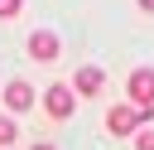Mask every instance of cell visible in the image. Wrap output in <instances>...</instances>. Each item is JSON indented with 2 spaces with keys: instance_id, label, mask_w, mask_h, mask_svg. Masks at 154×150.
Listing matches in <instances>:
<instances>
[{
  "instance_id": "5b68a950",
  "label": "cell",
  "mask_w": 154,
  "mask_h": 150,
  "mask_svg": "<svg viewBox=\"0 0 154 150\" xmlns=\"http://www.w3.org/2000/svg\"><path fill=\"white\" fill-rule=\"evenodd\" d=\"M67 87H72V97H96V92L106 87V73H101L96 63H87V68H77V73H72V82H67Z\"/></svg>"
},
{
  "instance_id": "52a82bcc",
  "label": "cell",
  "mask_w": 154,
  "mask_h": 150,
  "mask_svg": "<svg viewBox=\"0 0 154 150\" xmlns=\"http://www.w3.org/2000/svg\"><path fill=\"white\" fill-rule=\"evenodd\" d=\"M14 140H19V126H14L10 116H0V150H10Z\"/></svg>"
},
{
  "instance_id": "277c9868",
  "label": "cell",
  "mask_w": 154,
  "mask_h": 150,
  "mask_svg": "<svg viewBox=\"0 0 154 150\" xmlns=\"http://www.w3.org/2000/svg\"><path fill=\"white\" fill-rule=\"evenodd\" d=\"M58 53H63V44H58L53 29H34L29 34V58L34 63H58Z\"/></svg>"
},
{
  "instance_id": "9c48e42d",
  "label": "cell",
  "mask_w": 154,
  "mask_h": 150,
  "mask_svg": "<svg viewBox=\"0 0 154 150\" xmlns=\"http://www.w3.org/2000/svg\"><path fill=\"white\" fill-rule=\"evenodd\" d=\"M19 5H24V0H0V19H14V15H19Z\"/></svg>"
},
{
  "instance_id": "8992f818",
  "label": "cell",
  "mask_w": 154,
  "mask_h": 150,
  "mask_svg": "<svg viewBox=\"0 0 154 150\" xmlns=\"http://www.w3.org/2000/svg\"><path fill=\"white\" fill-rule=\"evenodd\" d=\"M34 97H38V92H34L24 77H10V82H5V111H10V116L29 111V106H34Z\"/></svg>"
},
{
  "instance_id": "30bf717a",
  "label": "cell",
  "mask_w": 154,
  "mask_h": 150,
  "mask_svg": "<svg viewBox=\"0 0 154 150\" xmlns=\"http://www.w3.org/2000/svg\"><path fill=\"white\" fill-rule=\"evenodd\" d=\"M135 5H140V10H144V15H154V0H135Z\"/></svg>"
},
{
  "instance_id": "ba28073f",
  "label": "cell",
  "mask_w": 154,
  "mask_h": 150,
  "mask_svg": "<svg viewBox=\"0 0 154 150\" xmlns=\"http://www.w3.org/2000/svg\"><path fill=\"white\" fill-rule=\"evenodd\" d=\"M135 150H154V126H140L135 131Z\"/></svg>"
},
{
  "instance_id": "6da1fadb",
  "label": "cell",
  "mask_w": 154,
  "mask_h": 150,
  "mask_svg": "<svg viewBox=\"0 0 154 150\" xmlns=\"http://www.w3.org/2000/svg\"><path fill=\"white\" fill-rule=\"evenodd\" d=\"M125 97H130L135 111L154 116V68H135V73L125 77Z\"/></svg>"
},
{
  "instance_id": "3957f363",
  "label": "cell",
  "mask_w": 154,
  "mask_h": 150,
  "mask_svg": "<svg viewBox=\"0 0 154 150\" xmlns=\"http://www.w3.org/2000/svg\"><path fill=\"white\" fill-rule=\"evenodd\" d=\"M43 111H48L53 121H67V116L77 111V97H72V87H67V82H53V87L43 92Z\"/></svg>"
},
{
  "instance_id": "8fae6325",
  "label": "cell",
  "mask_w": 154,
  "mask_h": 150,
  "mask_svg": "<svg viewBox=\"0 0 154 150\" xmlns=\"http://www.w3.org/2000/svg\"><path fill=\"white\" fill-rule=\"evenodd\" d=\"M29 150H58V145H48V140H38V145H29Z\"/></svg>"
},
{
  "instance_id": "7a4b0ae2",
  "label": "cell",
  "mask_w": 154,
  "mask_h": 150,
  "mask_svg": "<svg viewBox=\"0 0 154 150\" xmlns=\"http://www.w3.org/2000/svg\"><path fill=\"white\" fill-rule=\"evenodd\" d=\"M149 121H154V116L135 111L130 102H120V106H111V111H106V131H111V135H135V131H140V126H149Z\"/></svg>"
}]
</instances>
